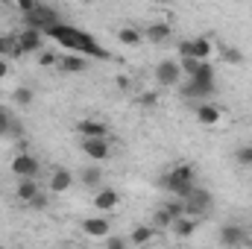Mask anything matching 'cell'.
<instances>
[{
  "mask_svg": "<svg viewBox=\"0 0 252 249\" xmlns=\"http://www.w3.org/2000/svg\"><path fill=\"white\" fill-rule=\"evenodd\" d=\"M44 35H50V38H56L62 47H67L70 53H76V56H91V59H109V53L88 35V32H82V30H76V27H70V24H56V27H50Z\"/></svg>",
  "mask_w": 252,
  "mask_h": 249,
  "instance_id": "obj_1",
  "label": "cell"
},
{
  "mask_svg": "<svg viewBox=\"0 0 252 249\" xmlns=\"http://www.w3.org/2000/svg\"><path fill=\"white\" fill-rule=\"evenodd\" d=\"M214 91H217V73H214V64L211 62H199L196 73L182 85V97L193 100V97H208V94H214Z\"/></svg>",
  "mask_w": 252,
  "mask_h": 249,
  "instance_id": "obj_2",
  "label": "cell"
},
{
  "mask_svg": "<svg viewBox=\"0 0 252 249\" xmlns=\"http://www.w3.org/2000/svg\"><path fill=\"white\" fill-rule=\"evenodd\" d=\"M158 185L164 187V190H176V187L182 185H196V167L188 164V161H182V164H173L170 167V173H164L161 179H158Z\"/></svg>",
  "mask_w": 252,
  "mask_h": 249,
  "instance_id": "obj_3",
  "label": "cell"
},
{
  "mask_svg": "<svg viewBox=\"0 0 252 249\" xmlns=\"http://www.w3.org/2000/svg\"><path fill=\"white\" fill-rule=\"evenodd\" d=\"M24 24H27V30L47 32L50 27H56V24H62V21H59V12H56L53 6H44V3H38V9H35L32 15H24Z\"/></svg>",
  "mask_w": 252,
  "mask_h": 249,
  "instance_id": "obj_4",
  "label": "cell"
},
{
  "mask_svg": "<svg viewBox=\"0 0 252 249\" xmlns=\"http://www.w3.org/2000/svg\"><path fill=\"white\" fill-rule=\"evenodd\" d=\"M182 205H185V217L196 220V217H202V214H208V211H211L214 196H211V190H205V187H193V193H190Z\"/></svg>",
  "mask_w": 252,
  "mask_h": 249,
  "instance_id": "obj_5",
  "label": "cell"
},
{
  "mask_svg": "<svg viewBox=\"0 0 252 249\" xmlns=\"http://www.w3.org/2000/svg\"><path fill=\"white\" fill-rule=\"evenodd\" d=\"M9 167H12V173H15L18 179H35L38 170H41V164H38V158H35L32 153H21V156H15Z\"/></svg>",
  "mask_w": 252,
  "mask_h": 249,
  "instance_id": "obj_6",
  "label": "cell"
},
{
  "mask_svg": "<svg viewBox=\"0 0 252 249\" xmlns=\"http://www.w3.org/2000/svg\"><path fill=\"white\" fill-rule=\"evenodd\" d=\"M179 79H182L179 62H173V59H164V62L156 64V82H158L161 88H176V85H179Z\"/></svg>",
  "mask_w": 252,
  "mask_h": 249,
  "instance_id": "obj_7",
  "label": "cell"
},
{
  "mask_svg": "<svg viewBox=\"0 0 252 249\" xmlns=\"http://www.w3.org/2000/svg\"><path fill=\"white\" fill-rule=\"evenodd\" d=\"M220 244L229 247V249H241V247L250 244V235H247V229L241 223H226L220 229Z\"/></svg>",
  "mask_w": 252,
  "mask_h": 249,
  "instance_id": "obj_8",
  "label": "cell"
},
{
  "mask_svg": "<svg viewBox=\"0 0 252 249\" xmlns=\"http://www.w3.org/2000/svg\"><path fill=\"white\" fill-rule=\"evenodd\" d=\"M79 147H82V153H85L91 161H106V158L112 156V144H109V138H82Z\"/></svg>",
  "mask_w": 252,
  "mask_h": 249,
  "instance_id": "obj_9",
  "label": "cell"
},
{
  "mask_svg": "<svg viewBox=\"0 0 252 249\" xmlns=\"http://www.w3.org/2000/svg\"><path fill=\"white\" fill-rule=\"evenodd\" d=\"M15 44H18V53L24 56V53H41L44 50V32H38V30H24L18 38H15Z\"/></svg>",
  "mask_w": 252,
  "mask_h": 249,
  "instance_id": "obj_10",
  "label": "cell"
},
{
  "mask_svg": "<svg viewBox=\"0 0 252 249\" xmlns=\"http://www.w3.org/2000/svg\"><path fill=\"white\" fill-rule=\"evenodd\" d=\"M76 132L82 138H109V126L106 121H97V118H82L76 124Z\"/></svg>",
  "mask_w": 252,
  "mask_h": 249,
  "instance_id": "obj_11",
  "label": "cell"
},
{
  "mask_svg": "<svg viewBox=\"0 0 252 249\" xmlns=\"http://www.w3.org/2000/svg\"><path fill=\"white\" fill-rule=\"evenodd\" d=\"M82 232H85L88 238L106 241V238H109V232H112V226H109V220H106V217H85V220H82Z\"/></svg>",
  "mask_w": 252,
  "mask_h": 249,
  "instance_id": "obj_12",
  "label": "cell"
},
{
  "mask_svg": "<svg viewBox=\"0 0 252 249\" xmlns=\"http://www.w3.org/2000/svg\"><path fill=\"white\" fill-rule=\"evenodd\" d=\"M118 202H121V193L115 187H103L94 196V208L97 211H112V208H118Z\"/></svg>",
  "mask_w": 252,
  "mask_h": 249,
  "instance_id": "obj_13",
  "label": "cell"
},
{
  "mask_svg": "<svg viewBox=\"0 0 252 249\" xmlns=\"http://www.w3.org/2000/svg\"><path fill=\"white\" fill-rule=\"evenodd\" d=\"M220 118H223V115H220L217 106H211V103H199V106H196V121L202 126H217Z\"/></svg>",
  "mask_w": 252,
  "mask_h": 249,
  "instance_id": "obj_14",
  "label": "cell"
},
{
  "mask_svg": "<svg viewBox=\"0 0 252 249\" xmlns=\"http://www.w3.org/2000/svg\"><path fill=\"white\" fill-rule=\"evenodd\" d=\"M79 182L85 187H100L103 185V167L100 164H85L79 170Z\"/></svg>",
  "mask_w": 252,
  "mask_h": 249,
  "instance_id": "obj_15",
  "label": "cell"
},
{
  "mask_svg": "<svg viewBox=\"0 0 252 249\" xmlns=\"http://www.w3.org/2000/svg\"><path fill=\"white\" fill-rule=\"evenodd\" d=\"M41 193V187L35 179H18V185H15V196L21 199V202H30V199H35Z\"/></svg>",
  "mask_w": 252,
  "mask_h": 249,
  "instance_id": "obj_16",
  "label": "cell"
},
{
  "mask_svg": "<svg viewBox=\"0 0 252 249\" xmlns=\"http://www.w3.org/2000/svg\"><path fill=\"white\" fill-rule=\"evenodd\" d=\"M59 67H62V73H82L88 67V59L76 56V53H67V56H59Z\"/></svg>",
  "mask_w": 252,
  "mask_h": 249,
  "instance_id": "obj_17",
  "label": "cell"
},
{
  "mask_svg": "<svg viewBox=\"0 0 252 249\" xmlns=\"http://www.w3.org/2000/svg\"><path fill=\"white\" fill-rule=\"evenodd\" d=\"M70 185H73V173L64 170V167H56L53 176H50V190H53V193H64Z\"/></svg>",
  "mask_w": 252,
  "mask_h": 249,
  "instance_id": "obj_18",
  "label": "cell"
},
{
  "mask_svg": "<svg viewBox=\"0 0 252 249\" xmlns=\"http://www.w3.org/2000/svg\"><path fill=\"white\" fill-rule=\"evenodd\" d=\"M173 35V27L170 24H150L147 30H144V38H150L153 44H161V41H167Z\"/></svg>",
  "mask_w": 252,
  "mask_h": 249,
  "instance_id": "obj_19",
  "label": "cell"
},
{
  "mask_svg": "<svg viewBox=\"0 0 252 249\" xmlns=\"http://www.w3.org/2000/svg\"><path fill=\"white\" fill-rule=\"evenodd\" d=\"M190 44H193V59H196V62H208V56H211L214 44H211L205 35H199V38H190Z\"/></svg>",
  "mask_w": 252,
  "mask_h": 249,
  "instance_id": "obj_20",
  "label": "cell"
},
{
  "mask_svg": "<svg viewBox=\"0 0 252 249\" xmlns=\"http://www.w3.org/2000/svg\"><path fill=\"white\" fill-rule=\"evenodd\" d=\"M141 38H144V32H138L135 27H121V30H118V41L126 44V47H138Z\"/></svg>",
  "mask_w": 252,
  "mask_h": 249,
  "instance_id": "obj_21",
  "label": "cell"
},
{
  "mask_svg": "<svg viewBox=\"0 0 252 249\" xmlns=\"http://www.w3.org/2000/svg\"><path fill=\"white\" fill-rule=\"evenodd\" d=\"M153 235H156V229H153V226H135V229H132V235H129V241H132L135 247H144V244H150V241H153Z\"/></svg>",
  "mask_w": 252,
  "mask_h": 249,
  "instance_id": "obj_22",
  "label": "cell"
},
{
  "mask_svg": "<svg viewBox=\"0 0 252 249\" xmlns=\"http://www.w3.org/2000/svg\"><path fill=\"white\" fill-rule=\"evenodd\" d=\"M220 62L226 64H244V53L232 44H220Z\"/></svg>",
  "mask_w": 252,
  "mask_h": 249,
  "instance_id": "obj_23",
  "label": "cell"
},
{
  "mask_svg": "<svg viewBox=\"0 0 252 249\" xmlns=\"http://www.w3.org/2000/svg\"><path fill=\"white\" fill-rule=\"evenodd\" d=\"M173 235H179V238H188V235H193L196 232V220H190V217H179L173 226Z\"/></svg>",
  "mask_w": 252,
  "mask_h": 249,
  "instance_id": "obj_24",
  "label": "cell"
},
{
  "mask_svg": "<svg viewBox=\"0 0 252 249\" xmlns=\"http://www.w3.org/2000/svg\"><path fill=\"white\" fill-rule=\"evenodd\" d=\"M12 126H15V115L0 106V138H12Z\"/></svg>",
  "mask_w": 252,
  "mask_h": 249,
  "instance_id": "obj_25",
  "label": "cell"
},
{
  "mask_svg": "<svg viewBox=\"0 0 252 249\" xmlns=\"http://www.w3.org/2000/svg\"><path fill=\"white\" fill-rule=\"evenodd\" d=\"M12 100H15L18 106H32V100H35V94H32V88H27V85H21V88H15V91H12Z\"/></svg>",
  "mask_w": 252,
  "mask_h": 249,
  "instance_id": "obj_26",
  "label": "cell"
},
{
  "mask_svg": "<svg viewBox=\"0 0 252 249\" xmlns=\"http://www.w3.org/2000/svg\"><path fill=\"white\" fill-rule=\"evenodd\" d=\"M9 56H21L18 44H15L12 35H0V59H9Z\"/></svg>",
  "mask_w": 252,
  "mask_h": 249,
  "instance_id": "obj_27",
  "label": "cell"
},
{
  "mask_svg": "<svg viewBox=\"0 0 252 249\" xmlns=\"http://www.w3.org/2000/svg\"><path fill=\"white\" fill-rule=\"evenodd\" d=\"M173 226V217L167 214V208L161 205L158 211H156V217H153V229H170Z\"/></svg>",
  "mask_w": 252,
  "mask_h": 249,
  "instance_id": "obj_28",
  "label": "cell"
},
{
  "mask_svg": "<svg viewBox=\"0 0 252 249\" xmlns=\"http://www.w3.org/2000/svg\"><path fill=\"white\" fill-rule=\"evenodd\" d=\"M235 161L241 167H252V147H238L235 150Z\"/></svg>",
  "mask_w": 252,
  "mask_h": 249,
  "instance_id": "obj_29",
  "label": "cell"
},
{
  "mask_svg": "<svg viewBox=\"0 0 252 249\" xmlns=\"http://www.w3.org/2000/svg\"><path fill=\"white\" fill-rule=\"evenodd\" d=\"M38 64H41V67L59 64V53H56V50H41V53H38Z\"/></svg>",
  "mask_w": 252,
  "mask_h": 249,
  "instance_id": "obj_30",
  "label": "cell"
},
{
  "mask_svg": "<svg viewBox=\"0 0 252 249\" xmlns=\"http://www.w3.org/2000/svg\"><path fill=\"white\" fill-rule=\"evenodd\" d=\"M196 67H199L196 59H179V70H182V76H188V79L196 73Z\"/></svg>",
  "mask_w": 252,
  "mask_h": 249,
  "instance_id": "obj_31",
  "label": "cell"
},
{
  "mask_svg": "<svg viewBox=\"0 0 252 249\" xmlns=\"http://www.w3.org/2000/svg\"><path fill=\"white\" fill-rule=\"evenodd\" d=\"M38 9V0H18V12L21 15H32Z\"/></svg>",
  "mask_w": 252,
  "mask_h": 249,
  "instance_id": "obj_32",
  "label": "cell"
},
{
  "mask_svg": "<svg viewBox=\"0 0 252 249\" xmlns=\"http://www.w3.org/2000/svg\"><path fill=\"white\" fill-rule=\"evenodd\" d=\"M27 205H30L32 211H44V208H47V196H44V193H38V196H35V199H30Z\"/></svg>",
  "mask_w": 252,
  "mask_h": 249,
  "instance_id": "obj_33",
  "label": "cell"
},
{
  "mask_svg": "<svg viewBox=\"0 0 252 249\" xmlns=\"http://www.w3.org/2000/svg\"><path fill=\"white\" fill-rule=\"evenodd\" d=\"M138 103H141V106H156V103H158V94H156V91H147V94L138 97Z\"/></svg>",
  "mask_w": 252,
  "mask_h": 249,
  "instance_id": "obj_34",
  "label": "cell"
},
{
  "mask_svg": "<svg viewBox=\"0 0 252 249\" xmlns=\"http://www.w3.org/2000/svg\"><path fill=\"white\" fill-rule=\"evenodd\" d=\"M106 249H126V241H124V238L109 235V238H106Z\"/></svg>",
  "mask_w": 252,
  "mask_h": 249,
  "instance_id": "obj_35",
  "label": "cell"
},
{
  "mask_svg": "<svg viewBox=\"0 0 252 249\" xmlns=\"http://www.w3.org/2000/svg\"><path fill=\"white\" fill-rule=\"evenodd\" d=\"M118 88L121 91H132V79L129 76H118Z\"/></svg>",
  "mask_w": 252,
  "mask_h": 249,
  "instance_id": "obj_36",
  "label": "cell"
},
{
  "mask_svg": "<svg viewBox=\"0 0 252 249\" xmlns=\"http://www.w3.org/2000/svg\"><path fill=\"white\" fill-rule=\"evenodd\" d=\"M9 70H12V67H9V59H0V79H6Z\"/></svg>",
  "mask_w": 252,
  "mask_h": 249,
  "instance_id": "obj_37",
  "label": "cell"
},
{
  "mask_svg": "<svg viewBox=\"0 0 252 249\" xmlns=\"http://www.w3.org/2000/svg\"><path fill=\"white\" fill-rule=\"evenodd\" d=\"M247 247H250V249H252V238H250V244H247Z\"/></svg>",
  "mask_w": 252,
  "mask_h": 249,
  "instance_id": "obj_38",
  "label": "cell"
},
{
  "mask_svg": "<svg viewBox=\"0 0 252 249\" xmlns=\"http://www.w3.org/2000/svg\"><path fill=\"white\" fill-rule=\"evenodd\" d=\"M0 97H3V91H0Z\"/></svg>",
  "mask_w": 252,
  "mask_h": 249,
  "instance_id": "obj_39",
  "label": "cell"
},
{
  "mask_svg": "<svg viewBox=\"0 0 252 249\" xmlns=\"http://www.w3.org/2000/svg\"><path fill=\"white\" fill-rule=\"evenodd\" d=\"M0 249H6V247H0Z\"/></svg>",
  "mask_w": 252,
  "mask_h": 249,
  "instance_id": "obj_40",
  "label": "cell"
}]
</instances>
